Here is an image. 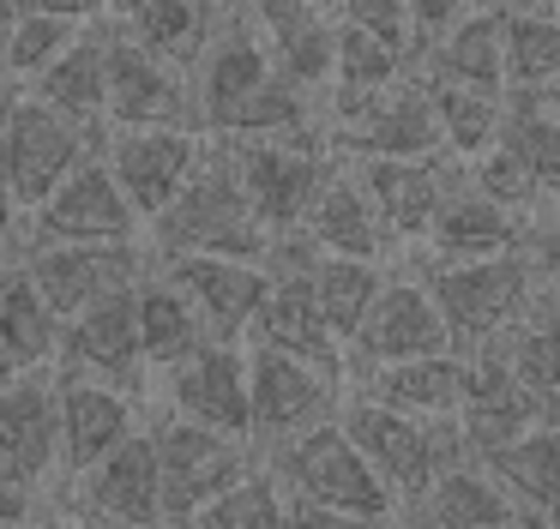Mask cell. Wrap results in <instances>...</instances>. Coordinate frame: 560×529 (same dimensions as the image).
I'll return each mask as SVG.
<instances>
[{
	"label": "cell",
	"instance_id": "83f0119b",
	"mask_svg": "<svg viewBox=\"0 0 560 529\" xmlns=\"http://www.w3.org/2000/svg\"><path fill=\"white\" fill-rule=\"evenodd\" d=\"M476 463L506 487V499L518 505L524 524L536 529L560 524V427H536L524 439L500 445V451L476 457Z\"/></svg>",
	"mask_w": 560,
	"mask_h": 529
},
{
	"label": "cell",
	"instance_id": "9a60e30c",
	"mask_svg": "<svg viewBox=\"0 0 560 529\" xmlns=\"http://www.w3.org/2000/svg\"><path fill=\"white\" fill-rule=\"evenodd\" d=\"M31 235H37L31 247H127L139 240V216L127 211L103 156H91L49 204L31 211Z\"/></svg>",
	"mask_w": 560,
	"mask_h": 529
},
{
	"label": "cell",
	"instance_id": "1f68e13d",
	"mask_svg": "<svg viewBox=\"0 0 560 529\" xmlns=\"http://www.w3.org/2000/svg\"><path fill=\"white\" fill-rule=\"evenodd\" d=\"M133 313H139V355H145V367L170 373L211 343V331L199 325L194 301L175 283H163V277H145V283L133 289Z\"/></svg>",
	"mask_w": 560,
	"mask_h": 529
},
{
	"label": "cell",
	"instance_id": "836d02e7",
	"mask_svg": "<svg viewBox=\"0 0 560 529\" xmlns=\"http://www.w3.org/2000/svg\"><path fill=\"white\" fill-rule=\"evenodd\" d=\"M560 84V7H506V96Z\"/></svg>",
	"mask_w": 560,
	"mask_h": 529
},
{
	"label": "cell",
	"instance_id": "e0dca14e",
	"mask_svg": "<svg viewBox=\"0 0 560 529\" xmlns=\"http://www.w3.org/2000/svg\"><path fill=\"white\" fill-rule=\"evenodd\" d=\"M259 43H266L271 67L283 84L302 96L331 91V67H338V7H314V0H271V7H247Z\"/></svg>",
	"mask_w": 560,
	"mask_h": 529
},
{
	"label": "cell",
	"instance_id": "ba28073f",
	"mask_svg": "<svg viewBox=\"0 0 560 529\" xmlns=\"http://www.w3.org/2000/svg\"><path fill=\"white\" fill-rule=\"evenodd\" d=\"M350 379L374 367H404V361H428V355H458L452 349V331L440 319L434 295H428L422 271L410 259L386 264V283H380L374 307H368L362 331L350 337Z\"/></svg>",
	"mask_w": 560,
	"mask_h": 529
},
{
	"label": "cell",
	"instance_id": "bcb514c9",
	"mask_svg": "<svg viewBox=\"0 0 560 529\" xmlns=\"http://www.w3.org/2000/svg\"><path fill=\"white\" fill-rule=\"evenodd\" d=\"M0 271H7V259H0Z\"/></svg>",
	"mask_w": 560,
	"mask_h": 529
},
{
	"label": "cell",
	"instance_id": "7a4b0ae2",
	"mask_svg": "<svg viewBox=\"0 0 560 529\" xmlns=\"http://www.w3.org/2000/svg\"><path fill=\"white\" fill-rule=\"evenodd\" d=\"M338 427L350 433V445L368 457V469H374L380 487L392 493V505H422V493L434 487L440 469L470 457L458 421H410V415H392V409L368 403V397H355V391H343Z\"/></svg>",
	"mask_w": 560,
	"mask_h": 529
},
{
	"label": "cell",
	"instance_id": "f546056e",
	"mask_svg": "<svg viewBox=\"0 0 560 529\" xmlns=\"http://www.w3.org/2000/svg\"><path fill=\"white\" fill-rule=\"evenodd\" d=\"M109 36H115V19L97 12L91 31L31 84V96L49 108H61L67 120H85V127H103V103H109Z\"/></svg>",
	"mask_w": 560,
	"mask_h": 529
},
{
	"label": "cell",
	"instance_id": "277c9868",
	"mask_svg": "<svg viewBox=\"0 0 560 529\" xmlns=\"http://www.w3.org/2000/svg\"><path fill=\"white\" fill-rule=\"evenodd\" d=\"M218 144L235 168V187H242L247 211L259 216V228H266L271 240L295 235V228L307 223L319 187H326L331 168H338L326 132H302V139H247V144L218 139Z\"/></svg>",
	"mask_w": 560,
	"mask_h": 529
},
{
	"label": "cell",
	"instance_id": "5b68a950",
	"mask_svg": "<svg viewBox=\"0 0 560 529\" xmlns=\"http://www.w3.org/2000/svg\"><path fill=\"white\" fill-rule=\"evenodd\" d=\"M259 463L278 475L283 499L295 505H319V512H355V517H392V493L380 487V475L368 469V457L350 445V433L338 421L302 433V439L266 451Z\"/></svg>",
	"mask_w": 560,
	"mask_h": 529
},
{
	"label": "cell",
	"instance_id": "b9f144b4",
	"mask_svg": "<svg viewBox=\"0 0 560 529\" xmlns=\"http://www.w3.org/2000/svg\"><path fill=\"white\" fill-rule=\"evenodd\" d=\"M13 19H19V7H13V0H0V55H7V36H13Z\"/></svg>",
	"mask_w": 560,
	"mask_h": 529
},
{
	"label": "cell",
	"instance_id": "d4e9b609",
	"mask_svg": "<svg viewBox=\"0 0 560 529\" xmlns=\"http://www.w3.org/2000/svg\"><path fill=\"white\" fill-rule=\"evenodd\" d=\"M61 463V433H55V379L25 373V379L0 385V469L37 487Z\"/></svg>",
	"mask_w": 560,
	"mask_h": 529
},
{
	"label": "cell",
	"instance_id": "5bb4252c",
	"mask_svg": "<svg viewBox=\"0 0 560 529\" xmlns=\"http://www.w3.org/2000/svg\"><path fill=\"white\" fill-rule=\"evenodd\" d=\"M163 403L175 421L230 433L254 445V415H247V349L242 343H206L182 367L163 373Z\"/></svg>",
	"mask_w": 560,
	"mask_h": 529
},
{
	"label": "cell",
	"instance_id": "4316f807",
	"mask_svg": "<svg viewBox=\"0 0 560 529\" xmlns=\"http://www.w3.org/2000/svg\"><path fill=\"white\" fill-rule=\"evenodd\" d=\"M223 12L230 7H194V0H145V7H121L115 24H121L127 43H139L145 55H158L163 67H175L182 79H194L199 55L211 48V36L223 31Z\"/></svg>",
	"mask_w": 560,
	"mask_h": 529
},
{
	"label": "cell",
	"instance_id": "4dcf8cb0",
	"mask_svg": "<svg viewBox=\"0 0 560 529\" xmlns=\"http://www.w3.org/2000/svg\"><path fill=\"white\" fill-rule=\"evenodd\" d=\"M422 512L434 529H536L518 517V505L506 499L494 475L476 457H458L434 475V487L422 493Z\"/></svg>",
	"mask_w": 560,
	"mask_h": 529
},
{
	"label": "cell",
	"instance_id": "6da1fadb",
	"mask_svg": "<svg viewBox=\"0 0 560 529\" xmlns=\"http://www.w3.org/2000/svg\"><path fill=\"white\" fill-rule=\"evenodd\" d=\"M145 252L151 259H247L266 264L271 235L259 228V216L247 211L242 187H235V168L223 156L218 139H206V163L199 175L182 187V199L145 223Z\"/></svg>",
	"mask_w": 560,
	"mask_h": 529
},
{
	"label": "cell",
	"instance_id": "d590c367",
	"mask_svg": "<svg viewBox=\"0 0 560 529\" xmlns=\"http://www.w3.org/2000/svg\"><path fill=\"white\" fill-rule=\"evenodd\" d=\"M380 283H386V264H362V259H326L319 252L314 271H307V289H314V307L326 319V331L350 349V337L362 331L368 307H374Z\"/></svg>",
	"mask_w": 560,
	"mask_h": 529
},
{
	"label": "cell",
	"instance_id": "8d00e7d4",
	"mask_svg": "<svg viewBox=\"0 0 560 529\" xmlns=\"http://www.w3.org/2000/svg\"><path fill=\"white\" fill-rule=\"evenodd\" d=\"M500 151L530 175V187L542 199H560V120L548 115L542 103H524L512 96V115H506V132H500Z\"/></svg>",
	"mask_w": 560,
	"mask_h": 529
},
{
	"label": "cell",
	"instance_id": "484cf974",
	"mask_svg": "<svg viewBox=\"0 0 560 529\" xmlns=\"http://www.w3.org/2000/svg\"><path fill=\"white\" fill-rule=\"evenodd\" d=\"M355 397L392 409L410 421H458L464 409V355H428V361H404V367H374L350 379Z\"/></svg>",
	"mask_w": 560,
	"mask_h": 529
},
{
	"label": "cell",
	"instance_id": "30bf717a",
	"mask_svg": "<svg viewBox=\"0 0 560 529\" xmlns=\"http://www.w3.org/2000/svg\"><path fill=\"white\" fill-rule=\"evenodd\" d=\"M13 264L31 277V289L61 325L79 319L85 307H97L103 295L139 289L151 277L145 240H127V247H25Z\"/></svg>",
	"mask_w": 560,
	"mask_h": 529
},
{
	"label": "cell",
	"instance_id": "44dd1931",
	"mask_svg": "<svg viewBox=\"0 0 560 529\" xmlns=\"http://www.w3.org/2000/svg\"><path fill=\"white\" fill-rule=\"evenodd\" d=\"M61 373H73V379H103V385H121V391H133L139 385V367H145V355H139V313H133V289H121V295H103L97 307H85L79 319L61 325Z\"/></svg>",
	"mask_w": 560,
	"mask_h": 529
},
{
	"label": "cell",
	"instance_id": "d6a6232c",
	"mask_svg": "<svg viewBox=\"0 0 560 529\" xmlns=\"http://www.w3.org/2000/svg\"><path fill=\"white\" fill-rule=\"evenodd\" d=\"M91 19H97L91 7H19L13 36H7V55H0V72L37 84L43 72L91 31Z\"/></svg>",
	"mask_w": 560,
	"mask_h": 529
},
{
	"label": "cell",
	"instance_id": "d6986e66",
	"mask_svg": "<svg viewBox=\"0 0 560 529\" xmlns=\"http://www.w3.org/2000/svg\"><path fill=\"white\" fill-rule=\"evenodd\" d=\"M458 168L464 163H452V156H428V163H350V175L362 180L368 204H374L380 228L392 235L398 259L422 247L428 223H434L446 187L458 180Z\"/></svg>",
	"mask_w": 560,
	"mask_h": 529
},
{
	"label": "cell",
	"instance_id": "ffe728a7",
	"mask_svg": "<svg viewBox=\"0 0 560 529\" xmlns=\"http://www.w3.org/2000/svg\"><path fill=\"white\" fill-rule=\"evenodd\" d=\"M416 79L506 96V7H464L458 0L452 24L434 36V48L416 67Z\"/></svg>",
	"mask_w": 560,
	"mask_h": 529
},
{
	"label": "cell",
	"instance_id": "9c48e42d",
	"mask_svg": "<svg viewBox=\"0 0 560 529\" xmlns=\"http://www.w3.org/2000/svg\"><path fill=\"white\" fill-rule=\"evenodd\" d=\"M343 391L350 385L331 373L307 367L278 349H247V415H254V451H278V445L302 439V433L338 421Z\"/></svg>",
	"mask_w": 560,
	"mask_h": 529
},
{
	"label": "cell",
	"instance_id": "7402d4cb",
	"mask_svg": "<svg viewBox=\"0 0 560 529\" xmlns=\"http://www.w3.org/2000/svg\"><path fill=\"white\" fill-rule=\"evenodd\" d=\"M518 247V216L500 211L494 199L470 187V168H458V180L446 187L434 223H428L422 247L404 252L416 264H470V259H500V252Z\"/></svg>",
	"mask_w": 560,
	"mask_h": 529
},
{
	"label": "cell",
	"instance_id": "ab89813d",
	"mask_svg": "<svg viewBox=\"0 0 560 529\" xmlns=\"http://www.w3.org/2000/svg\"><path fill=\"white\" fill-rule=\"evenodd\" d=\"M392 517H355V512H319V505L290 499V529H386Z\"/></svg>",
	"mask_w": 560,
	"mask_h": 529
},
{
	"label": "cell",
	"instance_id": "7dc6e473",
	"mask_svg": "<svg viewBox=\"0 0 560 529\" xmlns=\"http://www.w3.org/2000/svg\"><path fill=\"white\" fill-rule=\"evenodd\" d=\"M555 529H560V524H555Z\"/></svg>",
	"mask_w": 560,
	"mask_h": 529
},
{
	"label": "cell",
	"instance_id": "7bdbcfd3",
	"mask_svg": "<svg viewBox=\"0 0 560 529\" xmlns=\"http://www.w3.org/2000/svg\"><path fill=\"white\" fill-rule=\"evenodd\" d=\"M524 103H542V108H548V115H555V120H560V84H555V91H542V96H524Z\"/></svg>",
	"mask_w": 560,
	"mask_h": 529
},
{
	"label": "cell",
	"instance_id": "f1b7e54d",
	"mask_svg": "<svg viewBox=\"0 0 560 529\" xmlns=\"http://www.w3.org/2000/svg\"><path fill=\"white\" fill-rule=\"evenodd\" d=\"M55 355H61V319L43 307L31 277L7 259V271H0V385L43 373Z\"/></svg>",
	"mask_w": 560,
	"mask_h": 529
},
{
	"label": "cell",
	"instance_id": "603a6c76",
	"mask_svg": "<svg viewBox=\"0 0 560 529\" xmlns=\"http://www.w3.org/2000/svg\"><path fill=\"white\" fill-rule=\"evenodd\" d=\"M247 349H278V355H295V361H307V367H319V373L350 385V355H343V343L326 331V319H319L307 277H271V295H266V307H259L254 331H247Z\"/></svg>",
	"mask_w": 560,
	"mask_h": 529
},
{
	"label": "cell",
	"instance_id": "2e32d148",
	"mask_svg": "<svg viewBox=\"0 0 560 529\" xmlns=\"http://www.w3.org/2000/svg\"><path fill=\"white\" fill-rule=\"evenodd\" d=\"M158 277L194 301L211 343H247V331H254L259 307L271 295V271L247 259H163Z\"/></svg>",
	"mask_w": 560,
	"mask_h": 529
},
{
	"label": "cell",
	"instance_id": "ac0fdd59",
	"mask_svg": "<svg viewBox=\"0 0 560 529\" xmlns=\"http://www.w3.org/2000/svg\"><path fill=\"white\" fill-rule=\"evenodd\" d=\"M55 433H61V463L73 475L97 469L109 451H121L139 433L133 421V391L103 379H73V373H55Z\"/></svg>",
	"mask_w": 560,
	"mask_h": 529
},
{
	"label": "cell",
	"instance_id": "52a82bcc",
	"mask_svg": "<svg viewBox=\"0 0 560 529\" xmlns=\"http://www.w3.org/2000/svg\"><path fill=\"white\" fill-rule=\"evenodd\" d=\"M151 451H158L170 529H187L211 499H223L235 481H247L259 469V451L247 439H230V433L194 427V421H175V415H163L151 427Z\"/></svg>",
	"mask_w": 560,
	"mask_h": 529
},
{
	"label": "cell",
	"instance_id": "4fadbf2b",
	"mask_svg": "<svg viewBox=\"0 0 560 529\" xmlns=\"http://www.w3.org/2000/svg\"><path fill=\"white\" fill-rule=\"evenodd\" d=\"M73 512H79L73 524H103V529H170L151 433H133L97 469L73 475Z\"/></svg>",
	"mask_w": 560,
	"mask_h": 529
},
{
	"label": "cell",
	"instance_id": "ee69618b",
	"mask_svg": "<svg viewBox=\"0 0 560 529\" xmlns=\"http://www.w3.org/2000/svg\"><path fill=\"white\" fill-rule=\"evenodd\" d=\"M61 529H103V524H61Z\"/></svg>",
	"mask_w": 560,
	"mask_h": 529
},
{
	"label": "cell",
	"instance_id": "8992f818",
	"mask_svg": "<svg viewBox=\"0 0 560 529\" xmlns=\"http://www.w3.org/2000/svg\"><path fill=\"white\" fill-rule=\"evenodd\" d=\"M416 264V259H410ZM428 283V295H434L440 319H446L452 331V349L458 355H470V349L494 343V337H506L512 325L524 319V307H530V271H524L518 247L500 252V259H470V264H416Z\"/></svg>",
	"mask_w": 560,
	"mask_h": 529
},
{
	"label": "cell",
	"instance_id": "3957f363",
	"mask_svg": "<svg viewBox=\"0 0 560 529\" xmlns=\"http://www.w3.org/2000/svg\"><path fill=\"white\" fill-rule=\"evenodd\" d=\"M0 156H7L19 211H37L103 151H97V127L67 120L61 108L37 103L31 91H0Z\"/></svg>",
	"mask_w": 560,
	"mask_h": 529
},
{
	"label": "cell",
	"instance_id": "e575fe53",
	"mask_svg": "<svg viewBox=\"0 0 560 529\" xmlns=\"http://www.w3.org/2000/svg\"><path fill=\"white\" fill-rule=\"evenodd\" d=\"M428 84V79H422ZM434 96V120H440V144H446L452 163H482L500 144L512 115V96H482V91H452V84H428Z\"/></svg>",
	"mask_w": 560,
	"mask_h": 529
},
{
	"label": "cell",
	"instance_id": "8fae6325",
	"mask_svg": "<svg viewBox=\"0 0 560 529\" xmlns=\"http://www.w3.org/2000/svg\"><path fill=\"white\" fill-rule=\"evenodd\" d=\"M199 163H206L199 132H109V144H103V168L115 175L139 223H158L199 175Z\"/></svg>",
	"mask_w": 560,
	"mask_h": 529
},
{
	"label": "cell",
	"instance_id": "f6af8a7d",
	"mask_svg": "<svg viewBox=\"0 0 560 529\" xmlns=\"http://www.w3.org/2000/svg\"><path fill=\"white\" fill-rule=\"evenodd\" d=\"M25 529H49V524H25Z\"/></svg>",
	"mask_w": 560,
	"mask_h": 529
},
{
	"label": "cell",
	"instance_id": "74e56055",
	"mask_svg": "<svg viewBox=\"0 0 560 529\" xmlns=\"http://www.w3.org/2000/svg\"><path fill=\"white\" fill-rule=\"evenodd\" d=\"M187 529H290V499H283L278 475L259 463L254 475L235 481L223 499H211Z\"/></svg>",
	"mask_w": 560,
	"mask_h": 529
},
{
	"label": "cell",
	"instance_id": "f35d334b",
	"mask_svg": "<svg viewBox=\"0 0 560 529\" xmlns=\"http://www.w3.org/2000/svg\"><path fill=\"white\" fill-rule=\"evenodd\" d=\"M31 512H37V487L19 481L13 469H0V529H25Z\"/></svg>",
	"mask_w": 560,
	"mask_h": 529
},
{
	"label": "cell",
	"instance_id": "7c38bea8",
	"mask_svg": "<svg viewBox=\"0 0 560 529\" xmlns=\"http://www.w3.org/2000/svg\"><path fill=\"white\" fill-rule=\"evenodd\" d=\"M103 120H115V132H199L187 79L175 67H163L158 55H145L139 43H127L121 24L109 36V103H103Z\"/></svg>",
	"mask_w": 560,
	"mask_h": 529
},
{
	"label": "cell",
	"instance_id": "cb8c5ba5",
	"mask_svg": "<svg viewBox=\"0 0 560 529\" xmlns=\"http://www.w3.org/2000/svg\"><path fill=\"white\" fill-rule=\"evenodd\" d=\"M302 235L314 240L326 259H362V264L398 259V247H392V235L380 228L374 204H368L362 180L350 175L343 156H338V168H331V180L319 187V199H314V211H307Z\"/></svg>",
	"mask_w": 560,
	"mask_h": 529
},
{
	"label": "cell",
	"instance_id": "60d3db41",
	"mask_svg": "<svg viewBox=\"0 0 560 529\" xmlns=\"http://www.w3.org/2000/svg\"><path fill=\"white\" fill-rule=\"evenodd\" d=\"M386 529H434V524H428V512H422V505H398Z\"/></svg>",
	"mask_w": 560,
	"mask_h": 529
}]
</instances>
